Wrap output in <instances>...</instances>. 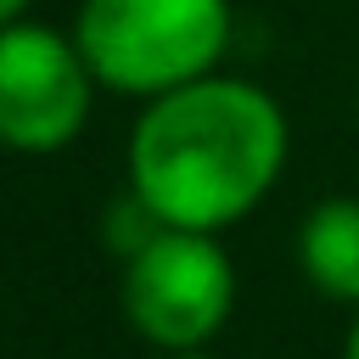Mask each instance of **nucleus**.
<instances>
[{
	"label": "nucleus",
	"mask_w": 359,
	"mask_h": 359,
	"mask_svg": "<svg viewBox=\"0 0 359 359\" xmlns=\"http://www.w3.org/2000/svg\"><path fill=\"white\" fill-rule=\"evenodd\" d=\"M129 196L180 230L241 224L286 174L292 123L286 107L236 73L191 79L151 95L129 129Z\"/></svg>",
	"instance_id": "nucleus-1"
},
{
	"label": "nucleus",
	"mask_w": 359,
	"mask_h": 359,
	"mask_svg": "<svg viewBox=\"0 0 359 359\" xmlns=\"http://www.w3.org/2000/svg\"><path fill=\"white\" fill-rule=\"evenodd\" d=\"M342 359H359V309L348 320V337H342Z\"/></svg>",
	"instance_id": "nucleus-6"
},
{
	"label": "nucleus",
	"mask_w": 359,
	"mask_h": 359,
	"mask_svg": "<svg viewBox=\"0 0 359 359\" xmlns=\"http://www.w3.org/2000/svg\"><path fill=\"white\" fill-rule=\"evenodd\" d=\"M118 303L151 348H208L236 309V264L213 230L157 224L140 247L123 252Z\"/></svg>",
	"instance_id": "nucleus-3"
},
{
	"label": "nucleus",
	"mask_w": 359,
	"mask_h": 359,
	"mask_svg": "<svg viewBox=\"0 0 359 359\" xmlns=\"http://www.w3.org/2000/svg\"><path fill=\"white\" fill-rule=\"evenodd\" d=\"M28 6H34V0H0V28L17 22V17H28Z\"/></svg>",
	"instance_id": "nucleus-7"
},
{
	"label": "nucleus",
	"mask_w": 359,
	"mask_h": 359,
	"mask_svg": "<svg viewBox=\"0 0 359 359\" xmlns=\"http://www.w3.org/2000/svg\"><path fill=\"white\" fill-rule=\"evenodd\" d=\"M163 359H219V353H208V348H180V353H163Z\"/></svg>",
	"instance_id": "nucleus-8"
},
{
	"label": "nucleus",
	"mask_w": 359,
	"mask_h": 359,
	"mask_svg": "<svg viewBox=\"0 0 359 359\" xmlns=\"http://www.w3.org/2000/svg\"><path fill=\"white\" fill-rule=\"evenodd\" d=\"M230 34V0H79L73 17L95 84L140 101L219 73Z\"/></svg>",
	"instance_id": "nucleus-2"
},
{
	"label": "nucleus",
	"mask_w": 359,
	"mask_h": 359,
	"mask_svg": "<svg viewBox=\"0 0 359 359\" xmlns=\"http://www.w3.org/2000/svg\"><path fill=\"white\" fill-rule=\"evenodd\" d=\"M297 269L331 303L359 309V196H325L297 224Z\"/></svg>",
	"instance_id": "nucleus-5"
},
{
	"label": "nucleus",
	"mask_w": 359,
	"mask_h": 359,
	"mask_svg": "<svg viewBox=\"0 0 359 359\" xmlns=\"http://www.w3.org/2000/svg\"><path fill=\"white\" fill-rule=\"evenodd\" d=\"M95 73L73 28L6 22L0 28V146L22 157H50L73 146L90 123Z\"/></svg>",
	"instance_id": "nucleus-4"
},
{
	"label": "nucleus",
	"mask_w": 359,
	"mask_h": 359,
	"mask_svg": "<svg viewBox=\"0 0 359 359\" xmlns=\"http://www.w3.org/2000/svg\"><path fill=\"white\" fill-rule=\"evenodd\" d=\"M353 107H359V90H353Z\"/></svg>",
	"instance_id": "nucleus-9"
}]
</instances>
